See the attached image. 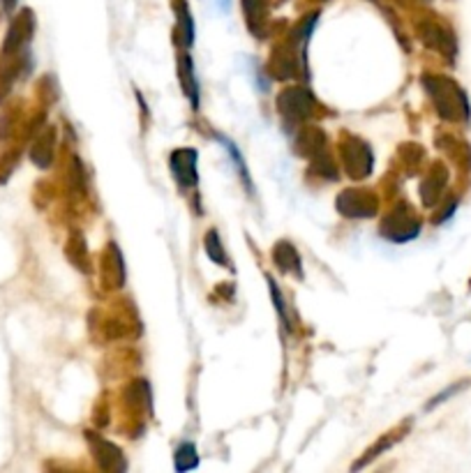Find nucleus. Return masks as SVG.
<instances>
[{"label": "nucleus", "mask_w": 471, "mask_h": 473, "mask_svg": "<svg viewBox=\"0 0 471 473\" xmlns=\"http://www.w3.org/2000/svg\"><path fill=\"white\" fill-rule=\"evenodd\" d=\"M427 93L432 95L437 111L446 120H469V100L460 86L443 77H426L423 79Z\"/></svg>", "instance_id": "1"}, {"label": "nucleus", "mask_w": 471, "mask_h": 473, "mask_svg": "<svg viewBox=\"0 0 471 473\" xmlns=\"http://www.w3.org/2000/svg\"><path fill=\"white\" fill-rule=\"evenodd\" d=\"M33 29H35V19L33 12L23 10L10 26V33H7V40L3 45V58L12 56V53H17L21 51V46L33 37Z\"/></svg>", "instance_id": "2"}, {"label": "nucleus", "mask_w": 471, "mask_h": 473, "mask_svg": "<svg viewBox=\"0 0 471 473\" xmlns=\"http://www.w3.org/2000/svg\"><path fill=\"white\" fill-rule=\"evenodd\" d=\"M171 171L181 187H192L197 183V152L192 148H181L171 155Z\"/></svg>", "instance_id": "3"}, {"label": "nucleus", "mask_w": 471, "mask_h": 473, "mask_svg": "<svg viewBox=\"0 0 471 473\" xmlns=\"http://www.w3.org/2000/svg\"><path fill=\"white\" fill-rule=\"evenodd\" d=\"M178 79H181L183 93L190 97L194 109H199V84L194 79V68H192V58L183 56L181 62H178Z\"/></svg>", "instance_id": "4"}, {"label": "nucleus", "mask_w": 471, "mask_h": 473, "mask_svg": "<svg viewBox=\"0 0 471 473\" xmlns=\"http://www.w3.org/2000/svg\"><path fill=\"white\" fill-rule=\"evenodd\" d=\"M365 197L368 194H363L361 192V199H356V192H345L340 199V210H345L346 215H352V217H369V213L375 210V206H365Z\"/></svg>", "instance_id": "5"}, {"label": "nucleus", "mask_w": 471, "mask_h": 473, "mask_svg": "<svg viewBox=\"0 0 471 473\" xmlns=\"http://www.w3.org/2000/svg\"><path fill=\"white\" fill-rule=\"evenodd\" d=\"M199 467V455L194 444H181L176 453V469L178 471H190V469Z\"/></svg>", "instance_id": "6"}, {"label": "nucleus", "mask_w": 471, "mask_h": 473, "mask_svg": "<svg viewBox=\"0 0 471 473\" xmlns=\"http://www.w3.org/2000/svg\"><path fill=\"white\" fill-rule=\"evenodd\" d=\"M206 249H208V257L215 264L220 265H227V257H224V249H222L220 245V238H217V232H208V236H206Z\"/></svg>", "instance_id": "7"}, {"label": "nucleus", "mask_w": 471, "mask_h": 473, "mask_svg": "<svg viewBox=\"0 0 471 473\" xmlns=\"http://www.w3.org/2000/svg\"><path fill=\"white\" fill-rule=\"evenodd\" d=\"M217 139H220L222 146H224L229 151V155H231V158H233V164L239 167V171H240V175H243V183H245V185L250 187V174H248V167H245L243 158H240V152L236 151V148H233V143L229 142V139H224V136H217Z\"/></svg>", "instance_id": "8"}, {"label": "nucleus", "mask_w": 471, "mask_h": 473, "mask_svg": "<svg viewBox=\"0 0 471 473\" xmlns=\"http://www.w3.org/2000/svg\"><path fill=\"white\" fill-rule=\"evenodd\" d=\"M178 26H181V30L185 33V42L192 45L194 23H192V17H190L188 7H185V3H181V10H178Z\"/></svg>", "instance_id": "9"}, {"label": "nucleus", "mask_w": 471, "mask_h": 473, "mask_svg": "<svg viewBox=\"0 0 471 473\" xmlns=\"http://www.w3.org/2000/svg\"><path fill=\"white\" fill-rule=\"evenodd\" d=\"M465 386H467V383H458V386H451V388H446L442 395H437V397H434V400H432L430 404H427V409H434V406H437V404H442V402H446L451 397V395L460 393V390L465 388Z\"/></svg>", "instance_id": "10"}, {"label": "nucleus", "mask_w": 471, "mask_h": 473, "mask_svg": "<svg viewBox=\"0 0 471 473\" xmlns=\"http://www.w3.org/2000/svg\"><path fill=\"white\" fill-rule=\"evenodd\" d=\"M10 84H12V77H7L5 72H0V102L5 100V95L10 93Z\"/></svg>", "instance_id": "11"}, {"label": "nucleus", "mask_w": 471, "mask_h": 473, "mask_svg": "<svg viewBox=\"0 0 471 473\" xmlns=\"http://www.w3.org/2000/svg\"><path fill=\"white\" fill-rule=\"evenodd\" d=\"M14 5H17V0H3V7H5L7 12L14 10Z\"/></svg>", "instance_id": "12"}]
</instances>
